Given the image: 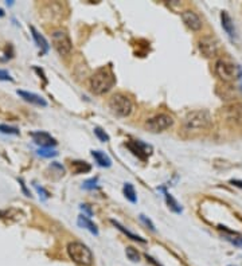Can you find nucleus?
<instances>
[{
	"label": "nucleus",
	"instance_id": "1",
	"mask_svg": "<svg viewBox=\"0 0 242 266\" xmlns=\"http://www.w3.org/2000/svg\"><path fill=\"white\" fill-rule=\"evenodd\" d=\"M211 116L207 110H194L183 120V131L189 134H198L211 127Z\"/></svg>",
	"mask_w": 242,
	"mask_h": 266
},
{
	"label": "nucleus",
	"instance_id": "2",
	"mask_svg": "<svg viewBox=\"0 0 242 266\" xmlns=\"http://www.w3.org/2000/svg\"><path fill=\"white\" fill-rule=\"evenodd\" d=\"M114 85V77L108 69H100L91 78V89L96 94H104Z\"/></svg>",
	"mask_w": 242,
	"mask_h": 266
},
{
	"label": "nucleus",
	"instance_id": "3",
	"mask_svg": "<svg viewBox=\"0 0 242 266\" xmlns=\"http://www.w3.org/2000/svg\"><path fill=\"white\" fill-rule=\"evenodd\" d=\"M67 254L73 261L80 266H92L93 265V254L91 249L84 245L82 242H70L67 245Z\"/></svg>",
	"mask_w": 242,
	"mask_h": 266
},
{
	"label": "nucleus",
	"instance_id": "4",
	"mask_svg": "<svg viewBox=\"0 0 242 266\" xmlns=\"http://www.w3.org/2000/svg\"><path fill=\"white\" fill-rule=\"evenodd\" d=\"M109 108L116 116L128 117L129 114L132 113L133 104L128 95L117 93V94L112 95V98L109 100Z\"/></svg>",
	"mask_w": 242,
	"mask_h": 266
},
{
	"label": "nucleus",
	"instance_id": "5",
	"mask_svg": "<svg viewBox=\"0 0 242 266\" xmlns=\"http://www.w3.org/2000/svg\"><path fill=\"white\" fill-rule=\"evenodd\" d=\"M241 70L228 59H218L215 62V74L225 82L234 81L240 76Z\"/></svg>",
	"mask_w": 242,
	"mask_h": 266
},
{
	"label": "nucleus",
	"instance_id": "6",
	"mask_svg": "<svg viewBox=\"0 0 242 266\" xmlns=\"http://www.w3.org/2000/svg\"><path fill=\"white\" fill-rule=\"evenodd\" d=\"M52 46L57 50L59 55H67L70 54L71 48H73V43H71L70 37L67 35L66 31L63 30H55L51 34Z\"/></svg>",
	"mask_w": 242,
	"mask_h": 266
},
{
	"label": "nucleus",
	"instance_id": "7",
	"mask_svg": "<svg viewBox=\"0 0 242 266\" xmlns=\"http://www.w3.org/2000/svg\"><path fill=\"white\" fill-rule=\"evenodd\" d=\"M174 124V120H172L171 116L168 114H157L155 117H152L145 123V127H147L148 131H151L153 133L163 132L166 131L170 127H172Z\"/></svg>",
	"mask_w": 242,
	"mask_h": 266
},
{
	"label": "nucleus",
	"instance_id": "8",
	"mask_svg": "<svg viewBox=\"0 0 242 266\" xmlns=\"http://www.w3.org/2000/svg\"><path fill=\"white\" fill-rule=\"evenodd\" d=\"M223 114L229 124L236 127H242V104L237 102V104L226 106L223 110Z\"/></svg>",
	"mask_w": 242,
	"mask_h": 266
},
{
	"label": "nucleus",
	"instance_id": "9",
	"mask_svg": "<svg viewBox=\"0 0 242 266\" xmlns=\"http://www.w3.org/2000/svg\"><path fill=\"white\" fill-rule=\"evenodd\" d=\"M199 51L202 52V55L206 58H213L217 55L218 52V43L211 37H203L199 41Z\"/></svg>",
	"mask_w": 242,
	"mask_h": 266
},
{
	"label": "nucleus",
	"instance_id": "10",
	"mask_svg": "<svg viewBox=\"0 0 242 266\" xmlns=\"http://www.w3.org/2000/svg\"><path fill=\"white\" fill-rule=\"evenodd\" d=\"M182 19H183L186 26L193 31H199L202 29V19L199 18V15L194 12V11H183L182 12Z\"/></svg>",
	"mask_w": 242,
	"mask_h": 266
},
{
	"label": "nucleus",
	"instance_id": "11",
	"mask_svg": "<svg viewBox=\"0 0 242 266\" xmlns=\"http://www.w3.org/2000/svg\"><path fill=\"white\" fill-rule=\"evenodd\" d=\"M31 137H33L34 143L41 145V148H51L57 144L55 138L51 137L48 133L41 132V131H39V132L31 133Z\"/></svg>",
	"mask_w": 242,
	"mask_h": 266
},
{
	"label": "nucleus",
	"instance_id": "12",
	"mask_svg": "<svg viewBox=\"0 0 242 266\" xmlns=\"http://www.w3.org/2000/svg\"><path fill=\"white\" fill-rule=\"evenodd\" d=\"M221 20H222L223 30L226 31V34H228L229 37H230L232 39L237 38V34H236V27H234V23H233L230 15H229L226 11H223L222 14H221Z\"/></svg>",
	"mask_w": 242,
	"mask_h": 266
},
{
	"label": "nucleus",
	"instance_id": "13",
	"mask_svg": "<svg viewBox=\"0 0 242 266\" xmlns=\"http://www.w3.org/2000/svg\"><path fill=\"white\" fill-rule=\"evenodd\" d=\"M18 94L23 98L24 101H27L30 104L34 105H38V106H46L48 102L46 100L41 97V95L35 94V93H30V91H24V90H18Z\"/></svg>",
	"mask_w": 242,
	"mask_h": 266
},
{
	"label": "nucleus",
	"instance_id": "14",
	"mask_svg": "<svg viewBox=\"0 0 242 266\" xmlns=\"http://www.w3.org/2000/svg\"><path fill=\"white\" fill-rule=\"evenodd\" d=\"M127 147L131 149L133 152V155H136L139 159H142V160H145L148 156V151H147V145H144L140 141H132V143L127 144Z\"/></svg>",
	"mask_w": 242,
	"mask_h": 266
},
{
	"label": "nucleus",
	"instance_id": "15",
	"mask_svg": "<svg viewBox=\"0 0 242 266\" xmlns=\"http://www.w3.org/2000/svg\"><path fill=\"white\" fill-rule=\"evenodd\" d=\"M92 156L96 160V163L100 167H104V168H109L112 166V160L110 157L106 155L105 152H101V151H92Z\"/></svg>",
	"mask_w": 242,
	"mask_h": 266
},
{
	"label": "nucleus",
	"instance_id": "16",
	"mask_svg": "<svg viewBox=\"0 0 242 266\" xmlns=\"http://www.w3.org/2000/svg\"><path fill=\"white\" fill-rule=\"evenodd\" d=\"M30 30H31V33H33V38L34 41H35V43H37V46H38L39 48H41V51L45 54V52L48 51V41L45 39V37H43L42 34H39L37 30H35V27H30Z\"/></svg>",
	"mask_w": 242,
	"mask_h": 266
},
{
	"label": "nucleus",
	"instance_id": "17",
	"mask_svg": "<svg viewBox=\"0 0 242 266\" xmlns=\"http://www.w3.org/2000/svg\"><path fill=\"white\" fill-rule=\"evenodd\" d=\"M77 223H78L80 227L86 228V230H89L92 234L98 235V228H97V226H96L86 215H80V217H78V221H77Z\"/></svg>",
	"mask_w": 242,
	"mask_h": 266
},
{
	"label": "nucleus",
	"instance_id": "18",
	"mask_svg": "<svg viewBox=\"0 0 242 266\" xmlns=\"http://www.w3.org/2000/svg\"><path fill=\"white\" fill-rule=\"evenodd\" d=\"M70 168L73 174L76 175H80V174H85V172L91 171L92 167L88 164L86 162H80V160H76V162H71Z\"/></svg>",
	"mask_w": 242,
	"mask_h": 266
},
{
	"label": "nucleus",
	"instance_id": "19",
	"mask_svg": "<svg viewBox=\"0 0 242 266\" xmlns=\"http://www.w3.org/2000/svg\"><path fill=\"white\" fill-rule=\"evenodd\" d=\"M110 223L113 224V226H116V227L119 228V230H120V231H121V233L125 234V235H127V237L131 238V239H132V241H138V242L145 243V239H144V238L139 237V235H136V234L131 233V231H129V230H127V228L124 227L123 224H120L119 222H117V221H114V219H112V221H110Z\"/></svg>",
	"mask_w": 242,
	"mask_h": 266
},
{
	"label": "nucleus",
	"instance_id": "20",
	"mask_svg": "<svg viewBox=\"0 0 242 266\" xmlns=\"http://www.w3.org/2000/svg\"><path fill=\"white\" fill-rule=\"evenodd\" d=\"M223 231H225V238L228 239L229 242L233 243L234 246L242 247V234L233 233V231H229L226 228H223Z\"/></svg>",
	"mask_w": 242,
	"mask_h": 266
},
{
	"label": "nucleus",
	"instance_id": "21",
	"mask_svg": "<svg viewBox=\"0 0 242 266\" xmlns=\"http://www.w3.org/2000/svg\"><path fill=\"white\" fill-rule=\"evenodd\" d=\"M161 190H163V192H164V198H166L167 205L170 206V209H171L174 213H176V214H181L182 207L179 206V203H178V202H176V200L172 198V195L170 194V192H167L164 188H161Z\"/></svg>",
	"mask_w": 242,
	"mask_h": 266
},
{
	"label": "nucleus",
	"instance_id": "22",
	"mask_svg": "<svg viewBox=\"0 0 242 266\" xmlns=\"http://www.w3.org/2000/svg\"><path fill=\"white\" fill-rule=\"evenodd\" d=\"M124 195H125V198H127L129 202H132V203H136V202H138V196H136L135 188H133V185L131 184V183H125V184H124Z\"/></svg>",
	"mask_w": 242,
	"mask_h": 266
},
{
	"label": "nucleus",
	"instance_id": "23",
	"mask_svg": "<svg viewBox=\"0 0 242 266\" xmlns=\"http://www.w3.org/2000/svg\"><path fill=\"white\" fill-rule=\"evenodd\" d=\"M125 254L128 257V260H131L132 262H139L140 261V254L136 249H133V247H127L125 249Z\"/></svg>",
	"mask_w": 242,
	"mask_h": 266
},
{
	"label": "nucleus",
	"instance_id": "24",
	"mask_svg": "<svg viewBox=\"0 0 242 266\" xmlns=\"http://www.w3.org/2000/svg\"><path fill=\"white\" fill-rule=\"evenodd\" d=\"M38 155L42 157H54L57 156V152L51 148H39Z\"/></svg>",
	"mask_w": 242,
	"mask_h": 266
},
{
	"label": "nucleus",
	"instance_id": "25",
	"mask_svg": "<svg viewBox=\"0 0 242 266\" xmlns=\"http://www.w3.org/2000/svg\"><path fill=\"white\" fill-rule=\"evenodd\" d=\"M0 132L4 133V134H19V131L14 127H10V125H4L1 124L0 125Z\"/></svg>",
	"mask_w": 242,
	"mask_h": 266
},
{
	"label": "nucleus",
	"instance_id": "26",
	"mask_svg": "<svg viewBox=\"0 0 242 266\" xmlns=\"http://www.w3.org/2000/svg\"><path fill=\"white\" fill-rule=\"evenodd\" d=\"M95 134L97 136V137L100 138L101 141H104V143H108V141H109V138H110L109 134L105 132V131H102L101 128H98V127L95 128Z\"/></svg>",
	"mask_w": 242,
	"mask_h": 266
},
{
	"label": "nucleus",
	"instance_id": "27",
	"mask_svg": "<svg viewBox=\"0 0 242 266\" xmlns=\"http://www.w3.org/2000/svg\"><path fill=\"white\" fill-rule=\"evenodd\" d=\"M82 187H84V188H86V190H95V188H97V177L86 180Z\"/></svg>",
	"mask_w": 242,
	"mask_h": 266
},
{
	"label": "nucleus",
	"instance_id": "28",
	"mask_svg": "<svg viewBox=\"0 0 242 266\" xmlns=\"http://www.w3.org/2000/svg\"><path fill=\"white\" fill-rule=\"evenodd\" d=\"M140 221H142L143 223L145 224V226H148V227L151 228L152 231H155V226H153V223H152L149 219L145 218V215H140Z\"/></svg>",
	"mask_w": 242,
	"mask_h": 266
},
{
	"label": "nucleus",
	"instance_id": "29",
	"mask_svg": "<svg viewBox=\"0 0 242 266\" xmlns=\"http://www.w3.org/2000/svg\"><path fill=\"white\" fill-rule=\"evenodd\" d=\"M0 80H1V81H12L10 73L5 72V70H0Z\"/></svg>",
	"mask_w": 242,
	"mask_h": 266
},
{
	"label": "nucleus",
	"instance_id": "30",
	"mask_svg": "<svg viewBox=\"0 0 242 266\" xmlns=\"http://www.w3.org/2000/svg\"><path fill=\"white\" fill-rule=\"evenodd\" d=\"M35 188H37V191H38L39 194H42V198H43V199H48V192H46V191L43 190L42 187H39L38 184H35Z\"/></svg>",
	"mask_w": 242,
	"mask_h": 266
},
{
	"label": "nucleus",
	"instance_id": "31",
	"mask_svg": "<svg viewBox=\"0 0 242 266\" xmlns=\"http://www.w3.org/2000/svg\"><path fill=\"white\" fill-rule=\"evenodd\" d=\"M81 209H82V211H84V213H86V214H88V217H91V215H92V210L89 209V206H88V205H82V206H81Z\"/></svg>",
	"mask_w": 242,
	"mask_h": 266
},
{
	"label": "nucleus",
	"instance_id": "32",
	"mask_svg": "<svg viewBox=\"0 0 242 266\" xmlns=\"http://www.w3.org/2000/svg\"><path fill=\"white\" fill-rule=\"evenodd\" d=\"M233 185H236V187H240V188H242V180H232L230 181Z\"/></svg>",
	"mask_w": 242,
	"mask_h": 266
},
{
	"label": "nucleus",
	"instance_id": "33",
	"mask_svg": "<svg viewBox=\"0 0 242 266\" xmlns=\"http://www.w3.org/2000/svg\"><path fill=\"white\" fill-rule=\"evenodd\" d=\"M3 15H4V12H3V10H1V8H0V18H1V16H3Z\"/></svg>",
	"mask_w": 242,
	"mask_h": 266
},
{
	"label": "nucleus",
	"instance_id": "34",
	"mask_svg": "<svg viewBox=\"0 0 242 266\" xmlns=\"http://www.w3.org/2000/svg\"><path fill=\"white\" fill-rule=\"evenodd\" d=\"M0 215H1V213H0Z\"/></svg>",
	"mask_w": 242,
	"mask_h": 266
}]
</instances>
